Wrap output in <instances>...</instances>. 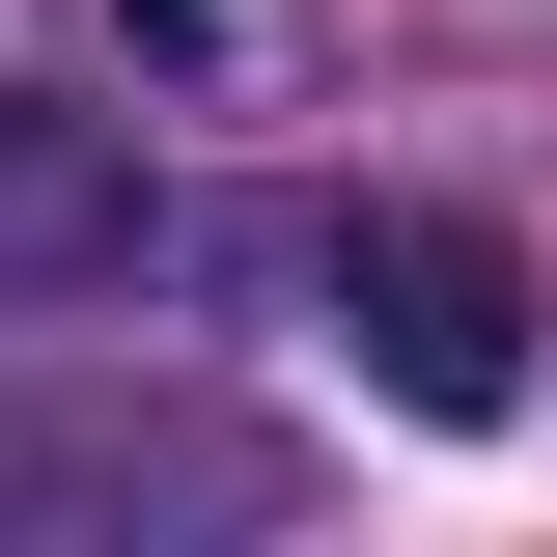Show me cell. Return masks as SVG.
Returning a JSON list of instances; mask_svg holds the SVG:
<instances>
[{
	"instance_id": "1",
	"label": "cell",
	"mask_w": 557,
	"mask_h": 557,
	"mask_svg": "<svg viewBox=\"0 0 557 557\" xmlns=\"http://www.w3.org/2000/svg\"><path fill=\"white\" fill-rule=\"evenodd\" d=\"M278 278L362 335V391L391 418H530V251L446 196H335V223H278Z\"/></svg>"
},
{
	"instance_id": "2",
	"label": "cell",
	"mask_w": 557,
	"mask_h": 557,
	"mask_svg": "<svg viewBox=\"0 0 557 557\" xmlns=\"http://www.w3.org/2000/svg\"><path fill=\"white\" fill-rule=\"evenodd\" d=\"M112 530V502H196V530H251L278 502V446L251 418H196V391H57V418H0V530Z\"/></svg>"
},
{
	"instance_id": "3",
	"label": "cell",
	"mask_w": 557,
	"mask_h": 557,
	"mask_svg": "<svg viewBox=\"0 0 557 557\" xmlns=\"http://www.w3.org/2000/svg\"><path fill=\"white\" fill-rule=\"evenodd\" d=\"M168 251V196H139V139L57 112V84H0V307H84V278Z\"/></svg>"
},
{
	"instance_id": "4",
	"label": "cell",
	"mask_w": 557,
	"mask_h": 557,
	"mask_svg": "<svg viewBox=\"0 0 557 557\" xmlns=\"http://www.w3.org/2000/svg\"><path fill=\"white\" fill-rule=\"evenodd\" d=\"M112 57H196V84H223V57H251V0H112Z\"/></svg>"
}]
</instances>
